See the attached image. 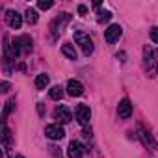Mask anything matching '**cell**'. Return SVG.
Listing matches in <instances>:
<instances>
[{
  "instance_id": "obj_8",
  "label": "cell",
  "mask_w": 158,
  "mask_h": 158,
  "mask_svg": "<svg viewBox=\"0 0 158 158\" xmlns=\"http://www.w3.org/2000/svg\"><path fill=\"white\" fill-rule=\"evenodd\" d=\"M67 154H69V158H82L84 156V145L80 141H71L67 147Z\"/></svg>"
},
{
  "instance_id": "obj_2",
  "label": "cell",
  "mask_w": 158,
  "mask_h": 158,
  "mask_svg": "<svg viewBox=\"0 0 158 158\" xmlns=\"http://www.w3.org/2000/svg\"><path fill=\"white\" fill-rule=\"evenodd\" d=\"M121 34H123V28H121L119 24H110V26L104 30V41H106L108 45H114L115 41H119Z\"/></svg>"
},
{
  "instance_id": "obj_20",
  "label": "cell",
  "mask_w": 158,
  "mask_h": 158,
  "mask_svg": "<svg viewBox=\"0 0 158 158\" xmlns=\"http://www.w3.org/2000/svg\"><path fill=\"white\" fill-rule=\"evenodd\" d=\"M0 91H2V93H8V91H10V84H8V82H2V86H0Z\"/></svg>"
},
{
  "instance_id": "obj_7",
  "label": "cell",
  "mask_w": 158,
  "mask_h": 158,
  "mask_svg": "<svg viewBox=\"0 0 158 158\" xmlns=\"http://www.w3.org/2000/svg\"><path fill=\"white\" fill-rule=\"evenodd\" d=\"M6 23H8V26H10V28L19 30V28H21V24H23V17H21L17 11L10 10V11L6 13Z\"/></svg>"
},
{
  "instance_id": "obj_21",
  "label": "cell",
  "mask_w": 158,
  "mask_h": 158,
  "mask_svg": "<svg viewBox=\"0 0 158 158\" xmlns=\"http://www.w3.org/2000/svg\"><path fill=\"white\" fill-rule=\"evenodd\" d=\"M78 13H80V15H86V13H88V8H86V6H78Z\"/></svg>"
},
{
  "instance_id": "obj_4",
  "label": "cell",
  "mask_w": 158,
  "mask_h": 158,
  "mask_svg": "<svg viewBox=\"0 0 158 158\" xmlns=\"http://www.w3.org/2000/svg\"><path fill=\"white\" fill-rule=\"evenodd\" d=\"M69 19H71V15H69V13H61L60 17H56V19L52 21V24H50V30H52V34H54V35H58V34L63 30V26L69 23Z\"/></svg>"
},
{
  "instance_id": "obj_13",
  "label": "cell",
  "mask_w": 158,
  "mask_h": 158,
  "mask_svg": "<svg viewBox=\"0 0 158 158\" xmlns=\"http://www.w3.org/2000/svg\"><path fill=\"white\" fill-rule=\"evenodd\" d=\"M48 86V74H37L35 76V88L37 89H45Z\"/></svg>"
},
{
  "instance_id": "obj_15",
  "label": "cell",
  "mask_w": 158,
  "mask_h": 158,
  "mask_svg": "<svg viewBox=\"0 0 158 158\" xmlns=\"http://www.w3.org/2000/svg\"><path fill=\"white\" fill-rule=\"evenodd\" d=\"M48 95H50V99H52V101H60V99L63 97V89H61L60 86H52V88H50V91H48Z\"/></svg>"
},
{
  "instance_id": "obj_3",
  "label": "cell",
  "mask_w": 158,
  "mask_h": 158,
  "mask_svg": "<svg viewBox=\"0 0 158 158\" xmlns=\"http://www.w3.org/2000/svg\"><path fill=\"white\" fill-rule=\"evenodd\" d=\"M74 114H76V121L80 123V125H88L89 119H91V110H89L88 104H78L76 110H74Z\"/></svg>"
},
{
  "instance_id": "obj_22",
  "label": "cell",
  "mask_w": 158,
  "mask_h": 158,
  "mask_svg": "<svg viewBox=\"0 0 158 158\" xmlns=\"http://www.w3.org/2000/svg\"><path fill=\"white\" fill-rule=\"evenodd\" d=\"M15 158H24V156H23V154H17V156H15Z\"/></svg>"
},
{
  "instance_id": "obj_10",
  "label": "cell",
  "mask_w": 158,
  "mask_h": 158,
  "mask_svg": "<svg viewBox=\"0 0 158 158\" xmlns=\"http://www.w3.org/2000/svg\"><path fill=\"white\" fill-rule=\"evenodd\" d=\"M65 89H67V93H69L71 97H80V95L84 93V86L78 82V80H69Z\"/></svg>"
},
{
  "instance_id": "obj_18",
  "label": "cell",
  "mask_w": 158,
  "mask_h": 158,
  "mask_svg": "<svg viewBox=\"0 0 158 158\" xmlns=\"http://www.w3.org/2000/svg\"><path fill=\"white\" fill-rule=\"evenodd\" d=\"M13 106H15V102H13V101H8V102H6V106H4V114H2V119H6V117H8V114L13 110Z\"/></svg>"
},
{
  "instance_id": "obj_5",
  "label": "cell",
  "mask_w": 158,
  "mask_h": 158,
  "mask_svg": "<svg viewBox=\"0 0 158 158\" xmlns=\"http://www.w3.org/2000/svg\"><path fill=\"white\" fill-rule=\"evenodd\" d=\"M45 136H47L48 139L58 141V139H61V138L65 136V130H63L60 125H48V127H45Z\"/></svg>"
},
{
  "instance_id": "obj_14",
  "label": "cell",
  "mask_w": 158,
  "mask_h": 158,
  "mask_svg": "<svg viewBox=\"0 0 158 158\" xmlns=\"http://www.w3.org/2000/svg\"><path fill=\"white\" fill-rule=\"evenodd\" d=\"M24 19H26L28 24H35V23H37V11H35L34 8H28L26 13H24Z\"/></svg>"
},
{
  "instance_id": "obj_12",
  "label": "cell",
  "mask_w": 158,
  "mask_h": 158,
  "mask_svg": "<svg viewBox=\"0 0 158 158\" xmlns=\"http://www.w3.org/2000/svg\"><path fill=\"white\" fill-rule=\"evenodd\" d=\"M61 52H63L69 60H76V58H78V52H76V48H74L71 43H65V45L61 47Z\"/></svg>"
},
{
  "instance_id": "obj_17",
  "label": "cell",
  "mask_w": 158,
  "mask_h": 158,
  "mask_svg": "<svg viewBox=\"0 0 158 158\" xmlns=\"http://www.w3.org/2000/svg\"><path fill=\"white\" fill-rule=\"evenodd\" d=\"M54 4L50 2V0H39V2H37V8L39 10H50Z\"/></svg>"
},
{
  "instance_id": "obj_16",
  "label": "cell",
  "mask_w": 158,
  "mask_h": 158,
  "mask_svg": "<svg viewBox=\"0 0 158 158\" xmlns=\"http://www.w3.org/2000/svg\"><path fill=\"white\" fill-rule=\"evenodd\" d=\"M112 19V13L110 11H99V15H97V21L99 23H108Z\"/></svg>"
},
{
  "instance_id": "obj_6",
  "label": "cell",
  "mask_w": 158,
  "mask_h": 158,
  "mask_svg": "<svg viewBox=\"0 0 158 158\" xmlns=\"http://www.w3.org/2000/svg\"><path fill=\"white\" fill-rule=\"evenodd\" d=\"M54 119H56L58 123H61V125H67V123L73 119V115H71L69 108H65V106H58V108L54 110Z\"/></svg>"
},
{
  "instance_id": "obj_11",
  "label": "cell",
  "mask_w": 158,
  "mask_h": 158,
  "mask_svg": "<svg viewBox=\"0 0 158 158\" xmlns=\"http://www.w3.org/2000/svg\"><path fill=\"white\" fill-rule=\"evenodd\" d=\"M15 41L19 43L21 50H24V52H30V50H32V37H30V35H21V37H17Z\"/></svg>"
},
{
  "instance_id": "obj_19",
  "label": "cell",
  "mask_w": 158,
  "mask_h": 158,
  "mask_svg": "<svg viewBox=\"0 0 158 158\" xmlns=\"http://www.w3.org/2000/svg\"><path fill=\"white\" fill-rule=\"evenodd\" d=\"M149 35H151L152 43H156V45H158V28H156V26H152V28L149 30Z\"/></svg>"
},
{
  "instance_id": "obj_1",
  "label": "cell",
  "mask_w": 158,
  "mask_h": 158,
  "mask_svg": "<svg viewBox=\"0 0 158 158\" xmlns=\"http://www.w3.org/2000/svg\"><path fill=\"white\" fill-rule=\"evenodd\" d=\"M74 41L80 45V48L84 50V54H86V56H89V54L93 52V41H91V37H89L86 32L76 30V32H74Z\"/></svg>"
},
{
  "instance_id": "obj_9",
  "label": "cell",
  "mask_w": 158,
  "mask_h": 158,
  "mask_svg": "<svg viewBox=\"0 0 158 158\" xmlns=\"http://www.w3.org/2000/svg\"><path fill=\"white\" fill-rule=\"evenodd\" d=\"M117 115H119V119H128V117L132 115V104H130L128 99H123V101L119 102V106H117Z\"/></svg>"
}]
</instances>
